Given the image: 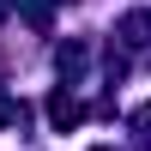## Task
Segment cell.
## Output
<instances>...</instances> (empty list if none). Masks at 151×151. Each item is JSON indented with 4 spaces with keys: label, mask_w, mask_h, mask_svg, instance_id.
I'll return each instance as SVG.
<instances>
[{
    "label": "cell",
    "mask_w": 151,
    "mask_h": 151,
    "mask_svg": "<svg viewBox=\"0 0 151 151\" xmlns=\"http://www.w3.org/2000/svg\"><path fill=\"white\" fill-rule=\"evenodd\" d=\"M97 151H109V145H97Z\"/></svg>",
    "instance_id": "277c9868"
},
{
    "label": "cell",
    "mask_w": 151,
    "mask_h": 151,
    "mask_svg": "<svg viewBox=\"0 0 151 151\" xmlns=\"http://www.w3.org/2000/svg\"><path fill=\"white\" fill-rule=\"evenodd\" d=\"M48 121H55V127H73V121H79V103H73L67 91H55V103H48Z\"/></svg>",
    "instance_id": "7a4b0ae2"
},
{
    "label": "cell",
    "mask_w": 151,
    "mask_h": 151,
    "mask_svg": "<svg viewBox=\"0 0 151 151\" xmlns=\"http://www.w3.org/2000/svg\"><path fill=\"white\" fill-rule=\"evenodd\" d=\"M121 42H133V48L151 42V18H145V12H127V18H121Z\"/></svg>",
    "instance_id": "6da1fadb"
},
{
    "label": "cell",
    "mask_w": 151,
    "mask_h": 151,
    "mask_svg": "<svg viewBox=\"0 0 151 151\" xmlns=\"http://www.w3.org/2000/svg\"><path fill=\"white\" fill-rule=\"evenodd\" d=\"M18 115H24V109L12 103V97H0V127H12V121H18Z\"/></svg>",
    "instance_id": "3957f363"
}]
</instances>
